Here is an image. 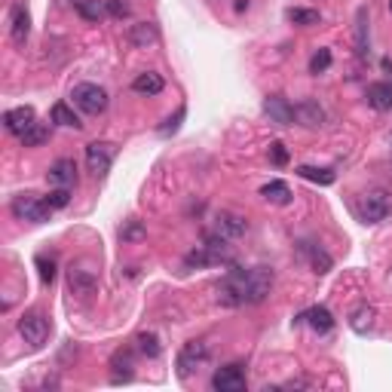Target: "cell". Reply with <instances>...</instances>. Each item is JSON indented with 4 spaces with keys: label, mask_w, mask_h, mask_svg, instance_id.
Masks as SVG:
<instances>
[{
    "label": "cell",
    "mask_w": 392,
    "mask_h": 392,
    "mask_svg": "<svg viewBox=\"0 0 392 392\" xmlns=\"http://www.w3.org/2000/svg\"><path fill=\"white\" fill-rule=\"evenodd\" d=\"M264 114L270 117V123L291 126V123H294V104L285 95H267L264 98Z\"/></svg>",
    "instance_id": "9c48e42d"
},
{
    "label": "cell",
    "mask_w": 392,
    "mask_h": 392,
    "mask_svg": "<svg viewBox=\"0 0 392 392\" xmlns=\"http://www.w3.org/2000/svg\"><path fill=\"white\" fill-rule=\"evenodd\" d=\"M49 120L56 123V126H68V129H80V126H83V123H80V117H77L74 110H71L64 101L52 104V110H49Z\"/></svg>",
    "instance_id": "44dd1931"
},
{
    "label": "cell",
    "mask_w": 392,
    "mask_h": 392,
    "mask_svg": "<svg viewBox=\"0 0 392 392\" xmlns=\"http://www.w3.org/2000/svg\"><path fill=\"white\" fill-rule=\"evenodd\" d=\"M12 215L19 221H31V224H47L49 215H52V206L47 199H37L34 193H22L12 199Z\"/></svg>",
    "instance_id": "7a4b0ae2"
},
{
    "label": "cell",
    "mask_w": 392,
    "mask_h": 392,
    "mask_svg": "<svg viewBox=\"0 0 392 392\" xmlns=\"http://www.w3.org/2000/svg\"><path fill=\"white\" fill-rule=\"evenodd\" d=\"M138 350L145 352V356L156 358L162 352V346H160V341H156V334H138Z\"/></svg>",
    "instance_id": "1f68e13d"
},
{
    "label": "cell",
    "mask_w": 392,
    "mask_h": 392,
    "mask_svg": "<svg viewBox=\"0 0 392 392\" xmlns=\"http://www.w3.org/2000/svg\"><path fill=\"white\" fill-rule=\"evenodd\" d=\"M270 289H273V270H267V267H252V270L233 267L227 273V279L221 282L218 300L227 306L260 304V300H267Z\"/></svg>",
    "instance_id": "6da1fadb"
},
{
    "label": "cell",
    "mask_w": 392,
    "mask_h": 392,
    "mask_svg": "<svg viewBox=\"0 0 392 392\" xmlns=\"http://www.w3.org/2000/svg\"><path fill=\"white\" fill-rule=\"evenodd\" d=\"M206 358H208V346L202 343V341L184 343V346H181V352H178V374L181 377H191L193 371L206 362Z\"/></svg>",
    "instance_id": "52a82bcc"
},
{
    "label": "cell",
    "mask_w": 392,
    "mask_h": 392,
    "mask_svg": "<svg viewBox=\"0 0 392 392\" xmlns=\"http://www.w3.org/2000/svg\"><path fill=\"white\" fill-rule=\"evenodd\" d=\"M19 334L25 337V343H28L31 350H40L49 337V319L43 316V313H25V316L19 319Z\"/></svg>",
    "instance_id": "277c9868"
},
{
    "label": "cell",
    "mask_w": 392,
    "mask_h": 392,
    "mask_svg": "<svg viewBox=\"0 0 392 392\" xmlns=\"http://www.w3.org/2000/svg\"><path fill=\"white\" fill-rule=\"evenodd\" d=\"M270 162H273L276 169L289 166V147H285L282 141H273V145H270Z\"/></svg>",
    "instance_id": "d6a6232c"
},
{
    "label": "cell",
    "mask_w": 392,
    "mask_h": 392,
    "mask_svg": "<svg viewBox=\"0 0 392 392\" xmlns=\"http://www.w3.org/2000/svg\"><path fill=\"white\" fill-rule=\"evenodd\" d=\"M47 202H49L52 208H64L71 202V187H56V191H49Z\"/></svg>",
    "instance_id": "836d02e7"
},
{
    "label": "cell",
    "mask_w": 392,
    "mask_h": 392,
    "mask_svg": "<svg viewBox=\"0 0 392 392\" xmlns=\"http://www.w3.org/2000/svg\"><path fill=\"white\" fill-rule=\"evenodd\" d=\"M145 236H147V230L141 227V221H129V227H123V230H120L123 243H141Z\"/></svg>",
    "instance_id": "f546056e"
},
{
    "label": "cell",
    "mask_w": 392,
    "mask_h": 392,
    "mask_svg": "<svg viewBox=\"0 0 392 392\" xmlns=\"http://www.w3.org/2000/svg\"><path fill=\"white\" fill-rule=\"evenodd\" d=\"M304 319L313 331H319V334H328V331L334 328V316H331L328 306H310V310L304 313Z\"/></svg>",
    "instance_id": "2e32d148"
},
{
    "label": "cell",
    "mask_w": 392,
    "mask_h": 392,
    "mask_svg": "<svg viewBox=\"0 0 392 392\" xmlns=\"http://www.w3.org/2000/svg\"><path fill=\"white\" fill-rule=\"evenodd\" d=\"M383 68H387V71H389V74H392V62H389V58H387V62H383Z\"/></svg>",
    "instance_id": "74e56055"
},
{
    "label": "cell",
    "mask_w": 392,
    "mask_h": 392,
    "mask_svg": "<svg viewBox=\"0 0 392 392\" xmlns=\"http://www.w3.org/2000/svg\"><path fill=\"white\" fill-rule=\"evenodd\" d=\"M310 260H313V270H316V273H328L331 267H334L331 254L322 252V248H310Z\"/></svg>",
    "instance_id": "83f0119b"
},
{
    "label": "cell",
    "mask_w": 392,
    "mask_h": 392,
    "mask_svg": "<svg viewBox=\"0 0 392 392\" xmlns=\"http://www.w3.org/2000/svg\"><path fill=\"white\" fill-rule=\"evenodd\" d=\"M181 120H184V108H178V114H175V120H166V123H169V126H162V129H160V132H162V135H169V132H178Z\"/></svg>",
    "instance_id": "8d00e7d4"
},
{
    "label": "cell",
    "mask_w": 392,
    "mask_h": 392,
    "mask_svg": "<svg viewBox=\"0 0 392 392\" xmlns=\"http://www.w3.org/2000/svg\"><path fill=\"white\" fill-rule=\"evenodd\" d=\"M110 368H114V383H129V380H132V352H129V350L114 352Z\"/></svg>",
    "instance_id": "d6986e66"
},
{
    "label": "cell",
    "mask_w": 392,
    "mask_h": 392,
    "mask_svg": "<svg viewBox=\"0 0 392 392\" xmlns=\"http://www.w3.org/2000/svg\"><path fill=\"white\" fill-rule=\"evenodd\" d=\"M294 120L306 129H319L325 123V108L316 101V98H304V101L294 104Z\"/></svg>",
    "instance_id": "30bf717a"
},
{
    "label": "cell",
    "mask_w": 392,
    "mask_h": 392,
    "mask_svg": "<svg viewBox=\"0 0 392 392\" xmlns=\"http://www.w3.org/2000/svg\"><path fill=\"white\" fill-rule=\"evenodd\" d=\"M74 108H80L83 114L89 117H98L108 110V93H104L101 86H95V83H80V86H74Z\"/></svg>",
    "instance_id": "3957f363"
},
{
    "label": "cell",
    "mask_w": 392,
    "mask_h": 392,
    "mask_svg": "<svg viewBox=\"0 0 392 392\" xmlns=\"http://www.w3.org/2000/svg\"><path fill=\"white\" fill-rule=\"evenodd\" d=\"M260 196H264L267 202H276V206H289L291 202V191L285 181H270V184L260 187Z\"/></svg>",
    "instance_id": "7402d4cb"
},
{
    "label": "cell",
    "mask_w": 392,
    "mask_h": 392,
    "mask_svg": "<svg viewBox=\"0 0 392 392\" xmlns=\"http://www.w3.org/2000/svg\"><path fill=\"white\" fill-rule=\"evenodd\" d=\"M114 156H117V147L110 145V141H93V145L86 147L89 172H93L95 178H104V175L110 172V166H114Z\"/></svg>",
    "instance_id": "8992f818"
},
{
    "label": "cell",
    "mask_w": 392,
    "mask_h": 392,
    "mask_svg": "<svg viewBox=\"0 0 392 392\" xmlns=\"http://www.w3.org/2000/svg\"><path fill=\"white\" fill-rule=\"evenodd\" d=\"M212 389L215 392H243L245 389V371L243 365H227L218 368L212 377Z\"/></svg>",
    "instance_id": "ba28073f"
},
{
    "label": "cell",
    "mask_w": 392,
    "mask_h": 392,
    "mask_svg": "<svg viewBox=\"0 0 392 392\" xmlns=\"http://www.w3.org/2000/svg\"><path fill=\"white\" fill-rule=\"evenodd\" d=\"M389 10H392V0H389Z\"/></svg>",
    "instance_id": "f35d334b"
},
{
    "label": "cell",
    "mask_w": 392,
    "mask_h": 392,
    "mask_svg": "<svg viewBox=\"0 0 392 392\" xmlns=\"http://www.w3.org/2000/svg\"><path fill=\"white\" fill-rule=\"evenodd\" d=\"M77 12H80L83 19H86V22H98V19L104 16V12H108V6H101L98 3V0H77Z\"/></svg>",
    "instance_id": "4316f807"
},
{
    "label": "cell",
    "mask_w": 392,
    "mask_h": 392,
    "mask_svg": "<svg viewBox=\"0 0 392 392\" xmlns=\"http://www.w3.org/2000/svg\"><path fill=\"white\" fill-rule=\"evenodd\" d=\"M289 19L294 25H319V12L316 10H300V6H294V10H289Z\"/></svg>",
    "instance_id": "f1b7e54d"
},
{
    "label": "cell",
    "mask_w": 392,
    "mask_h": 392,
    "mask_svg": "<svg viewBox=\"0 0 392 392\" xmlns=\"http://www.w3.org/2000/svg\"><path fill=\"white\" fill-rule=\"evenodd\" d=\"M365 98L374 110H392V86L389 83H371L365 89Z\"/></svg>",
    "instance_id": "e0dca14e"
},
{
    "label": "cell",
    "mask_w": 392,
    "mask_h": 392,
    "mask_svg": "<svg viewBox=\"0 0 392 392\" xmlns=\"http://www.w3.org/2000/svg\"><path fill=\"white\" fill-rule=\"evenodd\" d=\"M328 68H331V52H328V49H319L316 56L310 58V74L319 77V74H325Z\"/></svg>",
    "instance_id": "4dcf8cb0"
},
{
    "label": "cell",
    "mask_w": 392,
    "mask_h": 392,
    "mask_svg": "<svg viewBox=\"0 0 392 392\" xmlns=\"http://www.w3.org/2000/svg\"><path fill=\"white\" fill-rule=\"evenodd\" d=\"M37 270H40L43 285H52V279H56V264L47 260V258H37Z\"/></svg>",
    "instance_id": "e575fe53"
},
{
    "label": "cell",
    "mask_w": 392,
    "mask_h": 392,
    "mask_svg": "<svg viewBox=\"0 0 392 392\" xmlns=\"http://www.w3.org/2000/svg\"><path fill=\"white\" fill-rule=\"evenodd\" d=\"M104 6H108V12L114 19H126L129 16V3H126V0H104Z\"/></svg>",
    "instance_id": "d590c367"
},
{
    "label": "cell",
    "mask_w": 392,
    "mask_h": 392,
    "mask_svg": "<svg viewBox=\"0 0 392 392\" xmlns=\"http://www.w3.org/2000/svg\"><path fill=\"white\" fill-rule=\"evenodd\" d=\"M28 34H31L28 10H25L22 3H12V10H10V37H12V43L22 47V43L28 40Z\"/></svg>",
    "instance_id": "4fadbf2b"
},
{
    "label": "cell",
    "mask_w": 392,
    "mask_h": 392,
    "mask_svg": "<svg viewBox=\"0 0 392 392\" xmlns=\"http://www.w3.org/2000/svg\"><path fill=\"white\" fill-rule=\"evenodd\" d=\"M374 325H377V310L371 304H356L350 310V328L356 334H368V331H374Z\"/></svg>",
    "instance_id": "5bb4252c"
},
{
    "label": "cell",
    "mask_w": 392,
    "mask_h": 392,
    "mask_svg": "<svg viewBox=\"0 0 392 392\" xmlns=\"http://www.w3.org/2000/svg\"><path fill=\"white\" fill-rule=\"evenodd\" d=\"M162 86H166V83H162V77L154 74V71H147V74H138V77L132 80V89H135L138 95H160Z\"/></svg>",
    "instance_id": "ffe728a7"
},
{
    "label": "cell",
    "mask_w": 392,
    "mask_h": 392,
    "mask_svg": "<svg viewBox=\"0 0 392 392\" xmlns=\"http://www.w3.org/2000/svg\"><path fill=\"white\" fill-rule=\"evenodd\" d=\"M129 43H132V47H154V43H160V31L150 22L132 25V28H129Z\"/></svg>",
    "instance_id": "ac0fdd59"
},
{
    "label": "cell",
    "mask_w": 392,
    "mask_h": 392,
    "mask_svg": "<svg viewBox=\"0 0 392 392\" xmlns=\"http://www.w3.org/2000/svg\"><path fill=\"white\" fill-rule=\"evenodd\" d=\"M49 181L56 187H74L77 184V162L74 160H56L49 166Z\"/></svg>",
    "instance_id": "9a60e30c"
},
{
    "label": "cell",
    "mask_w": 392,
    "mask_h": 392,
    "mask_svg": "<svg viewBox=\"0 0 392 392\" xmlns=\"http://www.w3.org/2000/svg\"><path fill=\"white\" fill-rule=\"evenodd\" d=\"M245 230H248V221L243 218V215H236V212H221V215H215V233H218V236H224V239H239Z\"/></svg>",
    "instance_id": "7c38bea8"
},
{
    "label": "cell",
    "mask_w": 392,
    "mask_h": 392,
    "mask_svg": "<svg viewBox=\"0 0 392 392\" xmlns=\"http://www.w3.org/2000/svg\"><path fill=\"white\" fill-rule=\"evenodd\" d=\"M47 138H49V126H47V123H34V126L22 135V145L25 147H40Z\"/></svg>",
    "instance_id": "484cf974"
},
{
    "label": "cell",
    "mask_w": 392,
    "mask_h": 392,
    "mask_svg": "<svg viewBox=\"0 0 392 392\" xmlns=\"http://www.w3.org/2000/svg\"><path fill=\"white\" fill-rule=\"evenodd\" d=\"M297 175L300 178H306V181H313V184H319V187H331L334 184V178H337L331 169H316V166H300Z\"/></svg>",
    "instance_id": "603a6c76"
},
{
    "label": "cell",
    "mask_w": 392,
    "mask_h": 392,
    "mask_svg": "<svg viewBox=\"0 0 392 392\" xmlns=\"http://www.w3.org/2000/svg\"><path fill=\"white\" fill-rule=\"evenodd\" d=\"M356 52L358 56L368 52V10H358L356 16Z\"/></svg>",
    "instance_id": "d4e9b609"
},
{
    "label": "cell",
    "mask_w": 392,
    "mask_h": 392,
    "mask_svg": "<svg viewBox=\"0 0 392 392\" xmlns=\"http://www.w3.org/2000/svg\"><path fill=\"white\" fill-rule=\"evenodd\" d=\"M34 123H37V120H34V108H28V104H22V108H12V110H6V114H3L6 132H10V135H19V138H22V135L28 132Z\"/></svg>",
    "instance_id": "8fae6325"
},
{
    "label": "cell",
    "mask_w": 392,
    "mask_h": 392,
    "mask_svg": "<svg viewBox=\"0 0 392 392\" xmlns=\"http://www.w3.org/2000/svg\"><path fill=\"white\" fill-rule=\"evenodd\" d=\"M68 282H71V291H83V294H89L95 289V279L89 276L86 270H77V267H71L68 270Z\"/></svg>",
    "instance_id": "cb8c5ba5"
},
{
    "label": "cell",
    "mask_w": 392,
    "mask_h": 392,
    "mask_svg": "<svg viewBox=\"0 0 392 392\" xmlns=\"http://www.w3.org/2000/svg\"><path fill=\"white\" fill-rule=\"evenodd\" d=\"M358 212H362L365 224H380L383 218H389V215H392V193H387V191H371L362 199Z\"/></svg>",
    "instance_id": "5b68a950"
}]
</instances>
